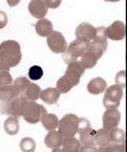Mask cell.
Instances as JSON below:
<instances>
[{"instance_id":"obj_20","label":"cell","mask_w":127,"mask_h":152,"mask_svg":"<svg viewBox=\"0 0 127 152\" xmlns=\"http://www.w3.org/2000/svg\"><path fill=\"white\" fill-rule=\"evenodd\" d=\"M80 142L81 145H87V146H95V133L96 131L93 129L91 127H87V128H83L81 129L80 132Z\"/></svg>"},{"instance_id":"obj_25","label":"cell","mask_w":127,"mask_h":152,"mask_svg":"<svg viewBox=\"0 0 127 152\" xmlns=\"http://www.w3.org/2000/svg\"><path fill=\"white\" fill-rule=\"evenodd\" d=\"M109 133V140L112 144H125V131L120 129L118 127L108 131Z\"/></svg>"},{"instance_id":"obj_33","label":"cell","mask_w":127,"mask_h":152,"mask_svg":"<svg viewBox=\"0 0 127 152\" xmlns=\"http://www.w3.org/2000/svg\"><path fill=\"white\" fill-rule=\"evenodd\" d=\"M80 152H99V147H96V146H87V145H81Z\"/></svg>"},{"instance_id":"obj_24","label":"cell","mask_w":127,"mask_h":152,"mask_svg":"<svg viewBox=\"0 0 127 152\" xmlns=\"http://www.w3.org/2000/svg\"><path fill=\"white\" fill-rule=\"evenodd\" d=\"M94 141H95V146H97L99 148L109 145L110 144V140H109V133H108V131H106L104 128L97 129L96 133H95Z\"/></svg>"},{"instance_id":"obj_9","label":"cell","mask_w":127,"mask_h":152,"mask_svg":"<svg viewBox=\"0 0 127 152\" xmlns=\"http://www.w3.org/2000/svg\"><path fill=\"white\" fill-rule=\"evenodd\" d=\"M17 97L15 89L13 84L0 88V112L6 113L9 103Z\"/></svg>"},{"instance_id":"obj_14","label":"cell","mask_w":127,"mask_h":152,"mask_svg":"<svg viewBox=\"0 0 127 152\" xmlns=\"http://www.w3.org/2000/svg\"><path fill=\"white\" fill-rule=\"evenodd\" d=\"M106 89H107V82L102 77H94L87 84V90L93 95L104 93Z\"/></svg>"},{"instance_id":"obj_23","label":"cell","mask_w":127,"mask_h":152,"mask_svg":"<svg viewBox=\"0 0 127 152\" xmlns=\"http://www.w3.org/2000/svg\"><path fill=\"white\" fill-rule=\"evenodd\" d=\"M19 121L14 116H8L4 122V129L8 135H15L19 132Z\"/></svg>"},{"instance_id":"obj_4","label":"cell","mask_w":127,"mask_h":152,"mask_svg":"<svg viewBox=\"0 0 127 152\" xmlns=\"http://www.w3.org/2000/svg\"><path fill=\"white\" fill-rule=\"evenodd\" d=\"M123 95V89L116 84L107 87L104 90V96H103V106L106 109H114L119 107L120 101Z\"/></svg>"},{"instance_id":"obj_10","label":"cell","mask_w":127,"mask_h":152,"mask_svg":"<svg viewBox=\"0 0 127 152\" xmlns=\"http://www.w3.org/2000/svg\"><path fill=\"white\" fill-rule=\"evenodd\" d=\"M95 34H96V27H94L89 23H81L75 30L76 39L91 42L95 38Z\"/></svg>"},{"instance_id":"obj_2","label":"cell","mask_w":127,"mask_h":152,"mask_svg":"<svg viewBox=\"0 0 127 152\" xmlns=\"http://www.w3.org/2000/svg\"><path fill=\"white\" fill-rule=\"evenodd\" d=\"M89 43L90 42L82 40V39H75V40H72L68 45L65 52L63 53L64 62L69 64L70 62H74V61H77V58H81V56L87 51Z\"/></svg>"},{"instance_id":"obj_30","label":"cell","mask_w":127,"mask_h":152,"mask_svg":"<svg viewBox=\"0 0 127 152\" xmlns=\"http://www.w3.org/2000/svg\"><path fill=\"white\" fill-rule=\"evenodd\" d=\"M27 76H28V78L32 80V81L40 80V78L43 77V69H42V66H39V65H32V66L28 69Z\"/></svg>"},{"instance_id":"obj_8","label":"cell","mask_w":127,"mask_h":152,"mask_svg":"<svg viewBox=\"0 0 127 152\" xmlns=\"http://www.w3.org/2000/svg\"><path fill=\"white\" fill-rule=\"evenodd\" d=\"M120 119H121V113L116 108L106 109L102 115V124H103L102 128H104L106 131H110V129L118 127Z\"/></svg>"},{"instance_id":"obj_6","label":"cell","mask_w":127,"mask_h":152,"mask_svg":"<svg viewBox=\"0 0 127 152\" xmlns=\"http://www.w3.org/2000/svg\"><path fill=\"white\" fill-rule=\"evenodd\" d=\"M46 44H47V48L55 53H64L68 48V44L63 33L58 31H53L49 37H46Z\"/></svg>"},{"instance_id":"obj_28","label":"cell","mask_w":127,"mask_h":152,"mask_svg":"<svg viewBox=\"0 0 127 152\" xmlns=\"http://www.w3.org/2000/svg\"><path fill=\"white\" fill-rule=\"evenodd\" d=\"M19 148L21 150V152H34L36 150V141L30 138V137H25L20 140L19 142Z\"/></svg>"},{"instance_id":"obj_15","label":"cell","mask_w":127,"mask_h":152,"mask_svg":"<svg viewBox=\"0 0 127 152\" xmlns=\"http://www.w3.org/2000/svg\"><path fill=\"white\" fill-rule=\"evenodd\" d=\"M63 140H64V137L58 132V131H50L46 135H45V139H44V142L45 145L49 147V148H59L63 144Z\"/></svg>"},{"instance_id":"obj_29","label":"cell","mask_w":127,"mask_h":152,"mask_svg":"<svg viewBox=\"0 0 127 152\" xmlns=\"http://www.w3.org/2000/svg\"><path fill=\"white\" fill-rule=\"evenodd\" d=\"M99 152H126L125 144H109L104 147H100Z\"/></svg>"},{"instance_id":"obj_35","label":"cell","mask_w":127,"mask_h":152,"mask_svg":"<svg viewBox=\"0 0 127 152\" xmlns=\"http://www.w3.org/2000/svg\"><path fill=\"white\" fill-rule=\"evenodd\" d=\"M45 4H46V6H47V8H56V7H58L59 5H61V1L58 0H56V1H52V0H46L45 1Z\"/></svg>"},{"instance_id":"obj_22","label":"cell","mask_w":127,"mask_h":152,"mask_svg":"<svg viewBox=\"0 0 127 152\" xmlns=\"http://www.w3.org/2000/svg\"><path fill=\"white\" fill-rule=\"evenodd\" d=\"M75 86H76V84L74 83V81H72L70 77H68L66 75H63L62 77H59V78L57 80L55 88H56L61 94H65V93L70 91Z\"/></svg>"},{"instance_id":"obj_3","label":"cell","mask_w":127,"mask_h":152,"mask_svg":"<svg viewBox=\"0 0 127 152\" xmlns=\"http://www.w3.org/2000/svg\"><path fill=\"white\" fill-rule=\"evenodd\" d=\"M78 124H80V118L76 116L75 114H66L64 115L58 124V132L64 137H75L76 133H78Z\"/></svg>"},{"instance_id":"obj_32","label":"cell","mask_w":127,"mask_h":152,"mask_svg":"<svg viewBox=\"0 0 127 152\" xmlns=\"http://www.w3.org/2000/svg\"><path fill=\"white\" fill-rule=\"evenodd\" d=\"M115 84L121 87L122 89H125V86H126V71L125 70H121L116 74L115 76Z\"/></svg>"},{"instance_id":"obj_36","label":"cell","mask_w":127,"mask_h":152,"mask_svg":"<svg viewBox=\"0 0 127 152\" xmlns=\"http://www.w3.org/2000/svg\"><path fill=\"white\" fill-rule=\"evenodd\" d=\"M52 152H61V147H59V148H53Z\"/></svg>"},{"instance_id":"obj_18","label":"cell","mask_w":127,"mask_h":152,"mask_svg":"<svg viewBox=\"0 0 127 152\" xmlns=\"http://www.w3.org/2000/svg\"><path fill=\"white\" fill-rule=\"evenodd\" d=\"M40 93H42V89L39 86H37L33 82H28V84L24 89L21 97L25 99L26 101H36V100L40 99Z\"/></svg>"},{"instance_id":"obj_34","label":"cell","mask_w":127,"mask_h":152,"mask_svg":"<svg viewBox=\"0 0 127 152\" xmlns=\"http://www.w3.org/2000/svg\"><path fill=\"white\" fill-rule=\"evenodd\" d=\"M7 24V14L4 11H0V30L4 28Z\"/></svg>"},{"instance_id":"obj_5","label":"cell","mask_w":127,"mask_h":152,"mask_svg":"<svg viewBox=\"0 0 127 152\" xmlns=\"http://www.w3.org/2000/svg\"><path fill=\"white\" fill-rule=\"evenodd\" d=\"M44 112H46L44 106L38 104L36 101H27L24 113H23V118L26 122L33 125V124H37L38 121H40V118Z\"/></svg>"},{"instance_id":"obj_27","label":"cell","mask_w":127,"mask_h":152,"mask_svg":"<svg viewBox=\"0 0 127 152\" xmlns=\"http://www.w3.org/2000/svg\"><path fill=\"white\" fill-rule=\"evenodd\" d=\"M80 62H81V64L83 65V68H84V69H91V68H94V66L96 65L97 59H96V58H95L90 52L85 51V52L81 56Z\"/></svg>"},{"instance_id":"obj_7","label":"cell","mask_w":127,"mask_h":152,"mask_svg":"<svg viewBox=\"0 0 127 152\" xmlns=\"http://www.w3.org/2000/svg\"><path fill=\"white\" fill-rule=\"evenodd\" d=\"M106 36L107 39L112 40H122L126 37V25L121 20H116L106 27Z\"/></svg>"},{"instance_id":"obj_11","label":"cell","mask_w":127,"mask_h":152,"mask_svg":"<svg viewBox=\"0 0 127 152\" xmlns=\"http://www.w3.org/2000/svg\"><path fill=\"white\" fill-rule=\"evenodd\" d=\"M27 10H28L30 14L32 17L37 18L38 20L45 18V15L47 14V11H49L44 0H31L27 5Z\"/></svg>"},{"instance_id":"obj_13","label":"cell","mask_w":127,"mask_h":152,"mask_svg":"<svg viewBox=\"0 0 127 152\" xmlns=\"http://www.w3.org/2000/svg\"><path fill=\"white\" fill-rule=\"evenodd\" d=\"M26 100L23 99V97H15L8 106L7 108V114H9V116H14V118H19V116H23V113H24V109H25V106H26Z\"/></svg>"},{"instance_id":"obj_31","label":"cell","mask_w":127,"mask_h":152,"mask_svg":"<svg viewBox=\"0 0 127 152\" xmlns=\"http://www.w3.org/2000/svg\"><path fill=\"white\" fill-rule=\"evenodd\" d=\"M12 75L9 71H0V88L12 84Z\"/></svg>"},{"instance_id":"obj_21","label":"cell","mask_w":127,"mask_h":152,"mask_svg":"<svg viewBox=\"0 0 127 152\" xmlns=\"http://www.w3.org/2000/svg\"><path fill=\"white\" fill-rule=\"evenodd\" d=\"M81 142L75 137L64 138L63 144L61 146V152H80Z\"/></svg>"},{"instance_id":"obj_16","label":"cell","mask_w":127,"mask_h":152,"mask_svg":"<svg viewBox=\"0 0 127 152\" xmlns=\"http://www.w3.org/2000/svg\"><path fill=\"white\" fill-rule=\"evenodd\" d=\"M34 30L36 33L40 37H49L52 32H53V26L52 23L49 19H39L36 24H34Z\"/></svg>"},{"instance_id":"obj_19","label":"cell","mask_w":127,"mask_h":152,"mask_svg":"<svg viewBox=\"0 0 127 152\" xmlns=\"http://www.w3.org/2000/svg\"><path fill=\"white\" fill-rule=\"evenodd\" d=\"M59 96H61V93L56 88H46L40 93L42 101L47 104H55L59 100Z\"/></svg>"},{"instance_id":"obj_17","label":"cell","mask_w":127,"mask_h":152,"mask_svg":"<svg viewBox=\"0 0 127 152\" xmlns=\"http://www.w3.org/2000/svg\"><path fill=\"white\" fill-rule=\"evenodd\" d=\"M40 122L43 125V127L46 129V131H55L57 127H58V124H59V119L57 118L56 114L53 113H47V112H44L42 118H40Z\"/></svg>"},{"instance_id":"obj_26","label":"cell","mask_w":127,"mask_h":152,"mask_svg":"<svg viewBox=\"0 0 127 152\" xmlns=\"http://www.w3.org/2000/svg\"><path fill=\"white\" fill-rule=\"evenodd\" d=\"M28 78L25 77V76H20L18 78L14 80L13 82V87L15 89V93H17V97H21L23 96V93H24V89L26 88V86L28 84Z\"/></svg>"},{"instance_id":"obj_12","label":"cell","mask_w":127,"mask_h":152,"mask_svg":"<svg viewBox=\"0 0 127 152\" xmlns=\"http://www.w3.org/2000/svg\"><path fill=\"white\" fill-rule=\"evenodd\" d=\"M84 70H85V69L83 68V65L81 64L80 61H74V62H70V63L68 64V68H66L64 75H66L68 77H70V78L74 81V83L77 86V84L80 83L81 76L83 75Z\"/></svg>"},{"instance_id":"obj_1","label":"cell","mask_w":127,"mask_h":152,"mask_svg":"<svg viewBox=\"0 0 127 152\" xmlns=\"http://www.w3.org/2000/svg\"><path fill=\"white\" fill-rule=\"evenodd\" d=\"M21 61L20 44L15 40H4L0 44V71H8Z\"/></svg>"}]
</instances>
